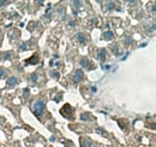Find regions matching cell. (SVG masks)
I'll return each instance as SVG.
<instances>
[{"instance_id": "5bb4252c", "label": "cell", "mask_w": 156, "mask_h": 147, "mask_svg": "<svg viewBox=\"0 0 156 147\" xmlns=\"http://www.w3.org/2000/svg\"><path fill=\"white\" fill-rule=\"evenodd\" d=\"M114 6H115V4H114L113 1L107 2V8H108V10H113V8H114Z\"/></svg>"}, {"instance_id": "7402d4cb", "label": "cell", "mask_w": 156, "mask_h": 147, "mask_svg": "<svg viewBox=\"0 0 156 147\" xmlns=\"http://www.w3.org/2000/svg\"><path fill=\"white\" fill-rule=\"evenodd\" d=\"M2 4H4V1H0V6H2Z\"/></svg>"}, {"instance_id": "7c38bea8", "label": "cell", "mask_w": 156, "mask_h": 147, "mask_svg": "<svg viewBox=\"0 0 156 147\" xmlns=\"http://www.w3.org/2000/svg\"><path fill=\"white\" fill-rule=\"evenodd\" d=\"M37 80H38V75H37V73H32L30 75V81L32 82V83H36L37 82Z\"/></svg>"}, {"instance_id": "52a82bcc", "label": "cell", "mask_w": 156, "mask_h": 147, "mask_svg": "<svg viewBox=\"0 0 156 147\" xmlns=\"http://www.w3.org/2000/svg\"><path fill=\"white\" fill-rule=\"evenodd\" d=\"M81 65L83 66V68H90V62H89V59L88 58H82L81 59Z\"/></svg>"}, {"instance_id": "5b68a950", "label": "cell", "mask_w": 156, "mask_h": 147, "mask_svg": "<svg viewBox=\"0 0 156 147\" xmlns=\"http://www.w3.org/2000/svg\"><path fill=\"white\" fill-rule=\"evenodd\" d=\"M37 62H38V57H37V54L32 56L31 58H29V59H27V60H25V63H28V64H37Z\"/></svg>"}, {"instance_id": "e0dca14e", "label": "cell", "mask_w": 156, "mask_h": 147, "mask_svg": "<svg viewBox=\"0 0 156 147\" xmlns=\"http://www.w3.org/2000/svg\"><path fill=\"white\" fill-rule=\"evenodd\" d=\"M73 5H74L76 7H81V6H82V2H81V1H73Z\"/></svg>"}, {"instance_id": "3957f363", "label": "cell", "mask_w": 156, "mask_h": 147, "mask_svg": "<svg viewBox=\"0 0 156 147\" xmlns=\"http://www.w3.org/2000/svg\"><path fill=\"white\" fill-rule=\"evenodd\" d=\"M18 84H19V80L17 77H15V76L8 77V80H7V86L8 87H15V86H18Z\"/></svg>"}, {"instance_id": "ffe728a7", "label": "cell", "mask_w": 156, "mask_h": 147, "mask_svg": "<svg viewBox=\"0 0 156 147\" xmlns=\"http://www.w3.org/2000/svg\"><path fill=\"white\" fill-rule=\"evenodd\" d=\"M70 25H72V27L76 25V22H74V21H71V22H70Z\"/></svg>"}, {"instance_id": "2e32d148", "label": "cell", "mask_w": 156, "mask_h": 147, "mask_svg": "<svg viewBox=\"0 0 156 147\" xmlns=\"http://www.w3.org/2000/svg\"><path fill=\"white\" fill-rule=\"evenodd\" d=\"M5 75H6V70L4 68H0V78H2Z\"/></svg>"}, {"instance_id": "4fadbf2b", "label": "cell", "mask_w": 156, "mask_h": 147, "mask_svg": "<svg viewBox=\"0 0 156 147\" xmlns=\"http://www.w3.org/2000/svg\"><path fill=\"white\" fill-rule=\"evenodd\" d=\"M29 94H30V89H29V88H25V89L23 90V97H24V98H28Z\"/></svg>"}, {"instance_id": "30bf717a", "label": "cell", "mask_w": 156, "mask_h": 147, "mask_svg": "<svg viewBox=\"0 0 156 147\" xmlns=\"http://www.w3.org/2000/svg\"><path fill=\"white\" fill-rule=\"evenodd\" d=\"M89 145H90L89 139H84V138H82V139H81V146L82 147H88Z\"/></svg>"}, {"instance_id": "8fae6325", "label": "cell", "mask_w": 156, "mask_h": 147, "mask_svg": "<svg viewBox=\"0 0 156 147\" xmlns=\"http://www.w3.org/2000/svg\"><path fill=\"white\" fill-rule=\"evenodd\" d=\"M113 36H114V35H113V33L108 30V32H106V33H104L103 39H104V40H112V39H113Z\"/></svg>"}, {"instance_id": "cb8c5ba5", "label": "cell", "mask_w": 156, "mask_h": 147, "mask_svg": "<svg viewBox=\"0 0 156 147\" xmlns=\"http://www.w3.org/2000/svg\"><path fill=\"white\" fill-rule=\"evenodd\" d=\"M0 60H1V57H0Z\"/></svg>"}, {"instance_id": "9c48e42d", "label": "cell", "mask_w": 156, "mask_h": 147, "mask_svg": "<svg viewBox=\"0 0 156 147\" xmlns=\"http://www.w3.org/2000/svg\"><path fill=\"white\" fill-rule=\"evenodd\" d=\"M90 118H91V116H90V113H88V112H84V113H82V114H81V119H82V121H84V122L90 121Z\"/></svg>"}, {"instance_id": "7a4b0ae2", "label": "cell", "mask_w": 156, "mask_h": 147, "mask_svg": "<svg viewBox=\"0 0 156 147\" xmlns=\"http://www.w3.org/2000/svg\"><path fill=\"white\" fill-rule=\"evenodd\" d=\"M60 113H61L64 117L68 118V119L73 118V109H72V107H71L68 104L64 105V107H61V110H60Z\"/></svg>"}, {"instance_id": "9a60e30c", "label": "cell", "mask_w": 156, "mask_h": 147, "mask_svg": "<svg viewBox=\"0 0 156 147\" xmlns=\"http://www.w3.org/2000/svg\"><path fill=\"white\" fill-rule=\"evenodd\" d=\"M51 76H52V77H54V78H57V80H58V78H59V76H60V75H59V73H58V71H51Z\"/></svg>"}, {"instance_id": "ac0fdd59", "label": "cell", "mask_w": 156, "mask_h": 147, "mask_svg": "<svg viewBox=\"0 0 156 147\" xmlns=\"http://www.w3.org/2000/svg\"><path fill=\"white\" fill-rule=\"evenodd\" d=\"M125 42H126V45H130V43L132 42V39H130V37H127V39L125 40Z\"/></svg>"}, {"instance_id": "277c9868", "label": "cell", "mask_w": 156, "mask_h": 147, "mask_svg": "<svg viewBox=\"0 0 156 147\" xmlns=\"http://www.w3.org/2000/svg\"><path fill=\"white\" fill-rule=\"evenodd\" d=\"M83 76H84V74H83L82 70H77L76 74H74V76H73V82H74V83L81 82V81L83 80Z\"/></svg>"}, {"instance_id": "d6986e66", "label": "cell", "mask_w": 156, "mask_h": 147, "mask_svg": "<svg viewBox=\"0 0 156 147\" xmlns=\"http://www.w3.org/2000/svg\"><path fill=\"white\" fill-rule=\"evenodd\" d=\"M4 58H5V59L10 58V53H8V52H6V54H4Z\"/></svg>"}, {"instance_id": "ba28073f", "label": "cell", "mask_w": 156, "mask_h": 147, "mask_svg": "<svg viewBox=\"0 0 156 147\" xmlns=\"http://www.w3.org/2000/svg\"><path fill=\"white\" fill-rule=\"evenodd\" d=\"M77 40H78V42H79V43L84 45V43H85V41H87V37L84 36V34H83V33H78V35H77Z\"/></svg>"}, {"instance_id": "44dd1931", "label": "cell", "mask_w": 156, "mask_h": 147, "mask_svg": "<svg viewBox=\"0 0 156 147\" xmlns=\"http://www.w3.org/2000/svg\"><path fill=\"white\" fill-rule=\"evenodd\" d=\"M153 10H154V12H156V2L154 4V6H153Z\"/></svg>"}, {"instance_id": "8992f818", "label": "cell", "mask_w": 156, "mask_h": 147, "mask_svg": "<svg viewBox=\"0 0 156 147\" xmlns=\"http://www.w3.org/2000/svg\"><path fill=\"white\" fill-rule=\"evenodd\" d=\"M98 59L101 62H104L106 60V49L104 48H102V49L98 51Z\"/></svg>"}, {"instance_id": "6da1fadb", "label": "cell", "mask_w": 156, "mask_h": 147, "mask_svg": "<svg viewBox=\"0 0 156 147\" xmlns=\"http://www.w3.org/2000/svg\"><path fill=\"white\" fill-rule=\"evenodd\" d=\"M46 111V105H45V101L43 100H36L32 105V112L35 116L40 117L41 114H43Z\"/></svg>"}, {"instance_id": "603a6c76", "label": "cell", "mask_w": 156, "mask_h": 147, "mask_svg": "<svg viewBox=\"0 0 156 147\" xmlns=\"http://www.w3.org/2000/svg\"><path fill=\"white\" fill-rule=\"evenodd\" d=\"M0 125H1V121H0Z\"/></svg>"}]
</instances>
